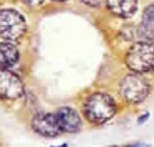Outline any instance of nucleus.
Masks as SVG:
<instances>
[{"instance_id": "nucleus-6", "label": "nucleus", "mask_w": 154, "mask_h": 147, "mask_svg": "<svg viewBox=\"0 0 154 147\" xmlns=\"http://www.w3.org/2000/svg\"><path fill=\"white\" fill-rule=\"evenodd\" d=\"M32 128L42 136L54 137L62 133L56 115L53 113H38L32 120Z\"/></svg>"}, {"instance_id": "nucleus-5", "label": "nucleus", "mask_w": 154, "mask_h": 147, "mask_svg": "<svg viewBox=\"0 0 154 147\" xmlns=\"http://www.w3.org/2000/svg\"><path fill=\"white\" fill-rule=\"evenodd\" d=\"M24 93L22 80L8 69H0V99L16 100Z\"/></svg>"}, {"instance_id": "nucleus-10", "label": "nucleus", "mask_w": 154, "mask_h": 147, "mask_svg": "<svg viewBox=\"0 0 154 147\" xmlns=\"http://www.w3.org/2000/svg\"><path fill=\"white\" fill-rule=\"evenodd\" d=\"M19 59V51L12 42L0 43V69L12 67Z\"/></svg>"}, {"instance_id": "nucleus-11", "label": "nucleus", "mask_w": 154, "mask_h": 147, "mask_svg": "<svg viewBox=\"0 0 154 147\" xmlns=\"http://www.w3.org/2000/svg\"><path fill=\"white\" fill-rule=\"evenodd\" d=\"M23 2L26 3V6L30 7H38L41 6L42 3L44 2L45 0H22Z\"/></svg>"}, {"instance_id": "nucleus-1", "label": "nucleus", "mask_w": 154, "mask_h": 147, "mask_svg": "<svg viewBox=\"0 0 154 147\" xmlns=\"http://www.w3.org/2000/svg\"><path fill=\"white\" fill-rule=\"evenodd\" d=\"M117 104L106 93L97 92L87 98L84 104V115L94 124H103L116 114Z\"/></svg>"}, {"instance_id": "nucleus-13", "label": "nucleus", "mask_w": 154, "mask_h": 147, "mask_svg": "<svg viewBox=\"0 0 154 147\" xmlns=\"http://www.w3.org/2000/svg\"><path fill=\"white\" fill-rule=\"evenodd\" d=\"M54 1H57V2H64V1H67V0H54Z\"/></svg>"}, {"instance_id": "nucleus-12", "label": "nucleus", "mask_w": 154, "mask_h": 147, "mask_svg": "<svg viewBox=\"0 0 154 147\" xmlns=\"http://www.w3.org/2000/svg\"><path fill=\"white\" fill-rule=\"evenodd\" d=\"M80 1L89 7H98L100 4V0H80Z\"/></svg>"}, {"instance_id": "nucleus-14", "label": "nucleus", "mask_w": 154, "mask_h": 147, "mask_svg": "<svg viewBox=\"0 0 154 147\" xmlns=\"http://www.w3.org/2000/svg\"><path fill=\"white\" fill-rule=\"evenodd\" d=\"M130 147H142V146H140V145H133V146H130Z\"/></svg>"}, {"instance_id": "nucleus-3", "label": "nucleus", "mask_w": 154, "mask_h": 147, "mask_svg": "<svg viewBox=\"0 0 154 147\" xmlns=\"http://www.w3.org/2000/svg\"><path fill=\"white\" fill-rule=\"evenodd\" d=\"M26 31V19L14 9L0 10V36L6 41L14 42Z\"/></svg>"}, {"instance_id": "nucleus-4", "label": "nucleus", "mask_w": 154, "mask_h": 147, "mask_svg": "<svg viewBox=\"0 0 154 147\" xmlns=\"http://www.w3.org/2000/svg\"><path fill=\"white\" fill-rule=\"evenodd\" d=\"M120 91L123 99L129 103H140L150 93V85L141 74H130L121 81Z\"/></svg>"}, {"instance_id": "nucleus-9", "label": "nucleus", "mask_w": 154, "mask_h": 147, "mask_svg": "<svg viewBox=\"0 0 154 147\" xmlns=\"http://www.w3.org/2000/svg\"><path fill=\"white\" fill-rule=\"evenodd\" d=\"M139 35L142 41H154V4H150L145 8L142 14V19L139 26Z\"/></svg>"}, {"instance_id": "nucleus-8", "label": "nucleus", "mask_w": 154, "mask_h": 147, "mask_svg": "<svg viewBox=\"0 0 154 147\" xmlns=\"http://www.w3.org/2000/svg\"><path fill=\"white\" fill-rule=\"evenodd\" d=\"M107 8L119 18H130L138 10V0H107Z\"/></svg>"}, {"instance_id": "nucleus-7", "label": "nucleus", "mask_w": 154, "mask_h": 147, "mask_svg": "<svg viewBox=\"0 0 154 147\" xmlns=\"http://www.w3.org/2000/svg\"><path fill=\"white\" fill-rule=\"evenodd\" d=\"M56 118L62 132L65 133H76L80 130L82 120L76 110L69 106L61 108L56 113Z\"/></svg>"}, {"instance_id": "nucleus-2", "label": "nucleus", "mask_w": 154, "mask_h": 147, "mask_svg": "<svg viewBox=\"0 0 154 147\" xmlns=\"http://www.w3.org/2000/svg\"><path fill=\"white\" fill-rule=\"evenodd\" d=\"M125 64L133 73L151 71L154 68V46L152 43L140 41L132 45L125 56Z\"/></svg>"}]
</instances>
